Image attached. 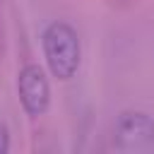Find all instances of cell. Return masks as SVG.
I'll return each instance as SVG.
<instances>
[{"label": "cell", "instance_id": "cell-1", "mask_svg": "<svg viewBox=\"0 0 154 154\" xmlns=\"http://www.w3.org/2000/svg\"><path fill=\"white\" fill-rule=\"evenodd\" d=\"M41 46L53 77L70 79L77 75L82 60V46L77 31L67 22H51L41 34Z\"/></svg>", "mask_w": 154, "mask_h": 154}, {"label": "cell", "instance_id": "cell-2", "mask_svg": "<svg viewBox=\"0 0 154 154\" xmlns=\"http://www.w3.org/2000/svg\"><path fill=\"white\" fill-rule=\"evenodd\" d=\"M17 91H19V101L24 106V111L29 116H43L48 111L51 103V87L46 79V72L41 70V65L29 63L19 70L17 75Z\"/></svg>", "mask_w": 154, "mask_h": 154}, {"label": "cell", "instance_id": "cell-3", "mask_svg": "<svg viewBox=\"0 0 154 154\" xmlns=\"http://www.w3.org/2000/svg\"><path fill=\"white\" fill-rule=\"evenodd\" d=\"M116 142L123 149H142L154 144V120L142 111H125L116 120Z\"/></svg>", "mask_w": 154, "mask_h": 154}, {"label": "cell", "instance_id": "cell-4", "mask_svg": "<svg viewBox=\"0 0 154 154\" xmlns=\"http://www.w3.org/2000/svg\"><path fill=\"white\" fill-rule=\"evenodd\" d=\"M10 149V135H7V128L0 125V154H5Z\"/></svg>", "mask_w": 154, "mask_h": 154}]
</instances>
